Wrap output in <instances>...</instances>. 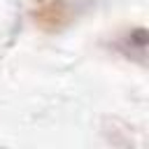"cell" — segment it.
<instances>
[{
	"instance_id": "1",
	"label": "cell",
	"mask_w": 149,
	"mask_h": 149,
	"mask_svg": "<svg viewBox=\"0 0 149 149\" xmlns=\"http://www.w3.org/2000/svg\"><path fill=\"white\" fill-rule=\"evenodd\" d=\"M33 21L47 33H58L72 21V7L68 0H35Z\"/></svg>"
}]
</instances>
